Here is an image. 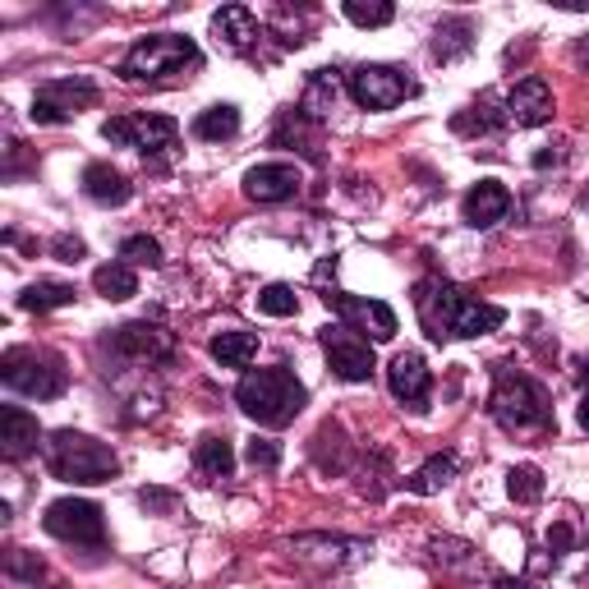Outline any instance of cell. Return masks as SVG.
I'll use <instances>...</instances> for the list:
<instances>
[{
  "label": "cell",
  "instance_id": "28",
  "mask_svg": "<svg viewBox=\"0 0 589 589\" xmlns=\"http://www.w3.org/2000/svg\"><path fill=\"white\" fill-rule=\"evenodd\" d=\"M474 47V23L470 19H442L438 23V38H433V56L438 60H457Z\"/></svg>",
  "mask_w": 589,
  "mask_h": 589
},
{
  "label": "cell",
  "instance_id": "7",
  "mask_svg": "<svg viewBox=\"0 0 589 589\" xmlns=\"http://www.w3.org/2000/svg\"><path fill=\"white\" fill-rule=\"evenodd\" d=\"M42 526H47V534H56L65 543H84V548H101V543H107V516H101V507L88 502V498H60V502H51L47 516H42Z\"/></svg>",
  "mask_w": 589,
  "mask_h": 589
},
{
  "label": "cell",
  "instance_id": "15",
  "mask_svg": "<svg viewBox=\"0 0 589 589\" xmlns=\"http://www.w3.org/2000/svg\"><path fill=\"white\" fill-rule=\"evenodd\" d=\"M300 185H304V170L295 161H263L245 176V194L254 203H286L300 194Z\"/></svg>",
  "mask_w": 589,
  "mask_h": 589
},
{
  "label": "cell",
  "instance_id": "10",
  "mask_svg": "<svg viewBox=\"0 0 589 589\" xmlns=\"http://www.w3.org/2000/svg\"><path fill=\"white\" fill-rule=\"evenodd\" d=\"M176 134L180 125L170 116H111L101 125V138L116 148H134V153H161V148H176Z\"/></svg>",
  "mask_w": 589,
  "mask_h": 589
},
{
  "label": "cell",
  "instance_id": "31",
  "mask_svg": "<svg viewBox=\"0 0 589 589\" xmlns=\"http://www.w3.org/2000/svg\"><path fill=\"white\" fill-rule=\"evenodd\" d=\"M258 308H263L267 318H295L300 314V295L291 286L276 282V286H263L258 291Z\"/></svg>",
  "mask_w": 589,
  "mask_h": 589
},
{
  "label": "cell",
  "instance_id": "30",
  "mask_svg": "<svg viewBox=\"0 0 589 589\" xmlns=\"http://www.w3.org/2000/svg\"><path fill=\"white\" fill-rule=\"evenodd\" d=\"M507 493H511V502L534 507V502L543 498V470H539V465H511V474H507Z\"/></svg>",
  "mask_w": 589,
  "mask_h": 589
},
{
  "label": "cell",
  "instance_id": "29",
  "mask_svg": "<svg viewBox=\"0 0 589 589\" xmlns=\"http://www.w3.org/2000/svg\"><path fill=\"white\" fill-rule=\"evenodd\" d=\"M19 304L28 308V314H47V308H65V304H75V286H65V282H32Z\"/></svg>",
  "mask_w": 589,
  "mask_h": 589
},
{
  "label": "cell",
  "instance_id": "13",
  "mask_svg": "<svg viewBox=\"0 0 589 589\" xmlns=\"http://www.w3.org/2000/svg\"><path fill=\"white\" fill-rule=\"evenodd\" d=\"M107 345H111V355H120L129 364H161V360H170V351H176V336L157 323H125L111 332Z\"/></svg>",
  "mask_w": 589,
  "mask_h": 589
},
{
  "label": "cell",
  "instance_id": "32",
  "mask_svg": "<svg viewBox=\"0 0 589 589\" xmlns=\"http://www.w3.org/2000/svg\"><path fill=\"white\" fill-rule=\"evenodd\" d=\"M120 258L125 263H138V267H161L166 258H161V245L153 235H129L125 245H120Z\"/></svg>",
  "mask_w": 589,
  "mask_h": 589
},
{
  "label": "cell",
  "instance_id": "35",
  "mask_svg": "<svg viewBox=\"0 0 589 589\" xmlns=\"http://www.w3.org/2000/svg\"><path fill=\"white\" fill-rule=\"evenodd\" d=\"M138 502H144L148 511H161V516H170V511H176V493H166V489H144V493H138Z\"/></svg>",
  "mask_w": 589,
  "mask_h": 589
},
{
  "label": "cell",
  "instance_id": "34",
  "mask_svg": "<svg viewBox=\"0 0 589 589\" xmlns=\"http://www.w3.org/2000/svg\"><path fill=\"white\" fill-rule=\"evenodd\" d=\"M245 461H249L254 470H276V465H282V446H276L272 438H254V442L245 446Z\"/></svg>",
  "mask_w": 589,
  "mask_h": 589
},
{
  "label": "cell",
  "instance_id": "38",
  "mask_svg": "<svg viewBox=\"0 0 589 589\" xmlns=\"http://www.w3.org/2000/svg\"><path fill=\"white\" fill-rule=\"evenodd\" d=\"M576 420H580V429H585V433H589V392H585V396H580V410H576Z\"/></svg>",
  "mask_w": 589,
  "mask_h": 589
},
{
  "label": "cell",
  "instance_id": "27",
  "mask_svg": "<svg viewBox=\"0 0 589 589\" xmlns=\"http://www.w3.org/2000/svg\"><path fill=\"white\" fill-rule=\"evenodd\" d=\"M213 355L226 369L254 364V355H258V332H222V336H213Z\"/></svg>",
  "mask_w": 589,
  "mask_h": 589
},
{
  "label": "cell",
  "instance_id": "2",
  "mask_svg": "<svg viewBox=\"0 0 589 589\" xmlns=\"http://www.w3.org/2000/svg\"><path fill=\"white\" fill-rule=\"evenodd\" d=\"M235 405L263 429H286V424H295V414L308 405V392H304L300 377L291 369H282V364H276V369H249L235 383Z\"/></svg>",
  "mask_w": 589,
  "mask_h": 589
},
{
  "label": "cell",
  "instance_id": "21",
  "mask_svg": "<svg viewBox=\"0 0 589 589\" xmlns=\"http://www.w3.org/2000/svg\"><path fill=\"white\" fill-rule=\"evenodd\" d=\"M84 194L101 207H120V203H129L134 189H129V180L120 176V170H111L107 161H92V166H84Z\"/></svg>",
  "mask_w": 589,
  "mask_h": 589
},
{
  "label": "cell",
  "instance_id": "25",
  "mask_svg": "<svg viewBox=\"0 0 589 589\" xmlns=\"http://www.w3.org/2000/svg\"><path fill=\"white\" fill-rule=\"evenodd\" d=\"M92 286H97V295H101V300L120 304V300L138 295V276H134V267H129V263H107V267H97V272H92Z\"/></svg>",
  "mask_w": 589,
  "mask_h": 589
},
{
  "label": "cell",
  "instance_id": "6",
  "mask_svg": "<svg viewBox=\"0 0 589 589\" xmlns=\"http://www.w3.org/2000/svg\"><path fill=\"white\" fill-rule=\"evenodd\" d=\"M0 377H6L10 392L38 396V401H56L69 387L65 360L51 351H38V345H10L6 360H0Z\"/></svg>",
  "mask_w": 589,
  "mask_h": 589
},
{
  "label": "cell",
  "instance_id": "20",
  "mask_svg": "<svg viewBox=\"0 0 589 589\" xmlns=\"http://www.w3.org/2000/svg\"><path fill=\"white\" fill-rule=\"evenodd\" d=\"M38 414H28L23 405H6L0 410V452H6V461H23L38 452Z\"/></svg>",
  "mask_w": 589,
  "mask_h": 589
},
{
  "label": "cell",
  "instance_id": "24",
  "mask_svg": "<svg viewBox=\"0 0 589 589\" xmlns=\"http://www.w3.org/2000/svg\"><path fill=\"white\" fill-rule=\"evenodd\" d=\"M235 134H239V111L230 101H217V107H207L194 120V138H203V144H222V138H235Z\"/></svg>",
  "mask_w": 589,
  "mask_h": 589
},
{
  "label": "cell",
  "instance_id": "36",
  "mask_svg": "<svg viewBox=\"0 0 589 589\" xmlns=\"http://www.w3.org/2000/svg\"><path fill=\"white\" fill-rule=\"evenodd\" d=\"M10 576H23V580H32V585H38V576H42V562H32L23 548H14V552H10Z\"/></svg>",
  "mask_w": 589,
  "mask_h": 589
},
{
  "label": "cell",
  "instance_id": "26",
  "mask_svg": "<svg viewBox=\"0 0 589 589\" xmlns=\"http://www.w3.org/2000/svg\"><path fill=\"white\" fill-rule=\"evenodd\" d=\"M194 465H198V474H207V479H230V470H235L230 442L217 438V433H207V438L198 442V452H194Z\"/></svg>",
  "mask_w": 589,
  "mask_h": 589
},
{
  "label": "cell",
  "instance_id": "33",
  "mask_svg": "<svg viewBox=\"0 0 589 589\" xmlns=\"http://www.w3.org/2000/svg\"><path fill=\"white\" fill-rule=\"evenodd\" d=\"M345 19H351L355 28H387L396 19L392 6H364V0H345Z\"/></svg>",
  "mask_w": 589,
  "mask_h": 589
},
{
  "label": "cell",
  "instance_id": "17",
  "mask_svg": "<svg viewBox=\"0 0 589 589\" xmlns=\"http://www.w3.org/2000/svg\"><path fill=\"white\" fill-rule=\"evenodd\" d=\"M507 213H511V189H507L502 180H479V185L461 198V217H465V226H474V230L498 226Z\"/></svg>",
  "mask_w": 589,
  "mask_h": 589
},
{
  "label": "cell",
  "instance_id": "40",
  "mask_svg": "<svg viewBox=\"0 0 589 589\" xmlns=\"http://www.w3.org/2000/svg\"><path fill=\"white\" fill-rule=\"evenodd\" d=\"M576 56H580V60H589V38H585V42L576 47Z\"/></svg>",
  "mask_w": 589,
  "mask_h": 589
},
{
  "label": "cell",
  "instance_id": "14",
  "mask_svg": "<svg viewBox=\"0 0 589 589\" xmlns=\"http://www.w3.org/2000/svg\"><path fill=\"white\" fill-rule=\"evenodd\" d=\"M387 387L401 405L410 410H429V387H433V377H429V364L420 351H401L387 369Z\"/></svg>",
  "mask_w": 589,
  "mask_h": 589
},
{
  "label": "cell",
  "instance_id": "23",
  "mask_svg": "<svg viewBox=\"0 0 589 589\" xmlns=\"http://www.w3.org/2000/svg\"><path fill=\"white\" fill-rule=\"evenodd\" d=\"M452 479H457V457H452V452H438V457H429L420 470L410 474V493L429 498V493L446 489V483H452Z\"/></svg>",
  "mask_w": 589,
  "mask_h": 589
},
{
  "label": "cell",
  "instance_id": "18",
  "mask_svg": "<svg viewBox=\"0 0 589 589\" xmlns=\"http://www.w3.org/2000/svg\"><path fill=\"white\" fill-rule=\"evenodd\" d=\"M291 552L300 562H314V567H345L369 552L364 539H327V534H300L291 539Z\"/></svg>",
  "mask_w": 589,
  "mask_h": 589
},
{
  "label": "cell",
  "instance_id": "39",
  "mask_svg": "<svg viewBox=\"0 0 589 589\" xmlns=\"http://www.w3.org/2000/svg\"><path fill=\"white\" fill-rule=\"evenodd\" d=\"M498 589H530V585H521V580H507V576H502V580H498Z\"/></svg>",
  "mask_w": 589,
  "mask_h": 589
},
{
  "label": "cell",
  "instance_id": "1",
  "mask_svg": "<svg viewBox=\"0 0 589 589\" xmlns=\"http://www.w3.org/2000/svg\"><path fill=\"white\" fill-rule=\"evenodd\" d=\"M414 314H420L424 332L433 341H470V336H489L507 323V308L483 304L474 295H465L452 282H420L414 286Z\"/></svg>",
  "mask_w": 589,
  "mask_h": 589
},
{
  "label": "cell",
  "instance_id": "22",
  "mask_svg": "<svg viewBox=\"0 0 589 589\" xmlns=\"http://www.w3.org/2000/svg\"><path fill=\"white\" fill-rule=\"evenodd\" d=\"M336 79H332V69H318L314 79H308V88H304V97H300V116L304 120H327L332 111H336Z\"/></svg>",
  "mask_w": 589,
  "mask_h": 589
},
{
  "label": "cell",
  "instance_id": "11",
  "mask_svg": "<svg viewBox=\"0 0 589 589\" xmlns=\"http://www.w3.org/2000/svg\"><path fill=\"white\" fill-rule=\"evenodd\" d=\"M97 101V84L92 79H51L38 88V97H32V120L38 125H65L75 120L79 111H88Z\"/></svg>",
  "mask_w": 589,
  "mask_h": 589
},
{
  "label": "cell",
  "instance_id": "9",
  "mask_svg": "<svg viewBox=\"0 0 589 589\" xmlns=\"http://www.w3.org/2000/svg\"><path fill=\"white\" fill-rule=\"evenodd\" d=\"M323 355H327V369L341 377V383H369L373 369H377L369 336H360L355 327H345V323H327L323 327Z\"/></svg>",
  "mask_w": 589,
  "mask_h": 589
},
{
  "label": "cell",
  "instance_id": "12",
  "mask_svg": "<svg viewBox=\"0 0 589 589\" xmlns=\"http://www.w3.org/2000/svg\"><path fill=\"white\" fill-rule=\"evenodd\" d=\"M323 300H327V308H336V314H341V323L355 327L360 336H364V332H369L373 341H392V336H396V314H392V304L364 300V295H345V291H327Z\"/></svg>",
  "mask_w": 589,
  "mask_h": 589
},
{
  "label": "cell",
  "instance_id": "8",
  "mask_svg": "<svg viewBox=\"0 0 589 589\" xmlns=\"http://www.w3.org/2000/svg\"><path fill=\"white\" fill-rule=\"evenodd\" d=\"M345 92H351V101L364 111H392L414 92V84L392 65H355L351 79H345Z\"/></svg>",
  "mask_w": 589,
  "mask_h": 589
},
{
  "label": "cell",
  "instance_id": "16",
  "mask_svg": "<svg viewBox=\"0 0 589 589\" xmlns=\"http://www.w3.org/2000/svg\"><path fill=\"white\" fill-rule=\"evenodd\" d=\"M507 120L521 125V129L548 125V120H552V88H548L539 75L521 79V84L511 88V97H507Z\"/></svg>",
  "mask_w": 589,
  "mask_h": 589
},
{
  "label": "cell",
  "instance_id": "4",
  "mask_svg": "<svg viewBox=\"0 0 589 589\" xmlns=\"http://www.w3.org/2000/svg\"><path fill=\"white\" fill-rule=\"evenodd\" d=\"M47 470L65 483H111L120 474V457L107 442H97L88 433L60 429L47 442Z\"/></svg>",
  "mask_w": 589,
  "mask_h": 589
},
{
  "label": "cell",
  "instance_id": "19",
  "mask_svg": "<svg viewBox=\"0 0 589 589\" xmlns=\"http://www.w3.org/2000/svg\"><path fill=\"white\" fill-rule=\"evenodd\" d=\"M213 38H217L226 51L245 56V51H254V47L263 42V23H258L245 6H222V10L213 14Z\"/></svg>",
  "mask_w": 589,
  "mask_h": 589
},
{
  "label": "cell",
  "instance_id": "3",
  "mask_svg": "<svg viewBox=\"0 0 589 589\" xmlns=\"http://www.w3.org/2000/svg\"><path fill=\"white\" fill-rule=\"evenodd\" d=\"M203 69V51L194 38L180 32H153V38H138L125 60H120V79L129 84H161V79H189Z\"/></svg>",
  "mask_w": 589,
  "mask_h": 589
},
{
  "label": "cell",
  "instance_id": "37",
  "mask_svg": "<svg viewBox=\"0 0 589 589\" xmlns=\"http://www.w3.org/2000/svg\"><path fill=\"white\" fill-rule=\"evenodd\" d=\"M51 254H56L60 263H79L88 249H84V239H75V235H60L56 245H51Z\"/></svg>",
  "mask_w": 589,
  "mask_h": 589
},
{
  "label": "cell",
  "instance_id": "5",
  "mask_svg": "<svg viewBox=\"0 0 589 589\" xmlns=\"http://www.w3.org/2000/svg\"><path fill=\"white\" fill-rule=\"evenodd\" d=\"M489 410H493V420L507 433H543V429H552L548 392L534 383L530 373H516V369H498Z\"/></svg>",
  "mask_w": 589,
  "mask_h": 589
}]
</instances>
